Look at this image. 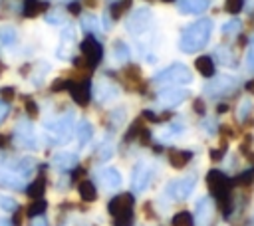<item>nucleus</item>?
<instances>
[{
	"label": "nucleus",
	"instance_id": "obj_1",
	"mask_svg": "<svg viewBox=\"0 0 254 226\" xmlns=\"http://www.w3.org/2000/svg\"><path fill=\"white\" fill-rule=\"evenodd\" d=\"M212 30H214V24L210 18H198L196 22H192L190 26H187L181 32L179 50L185 54H194V52L202 50L210 42Z\"/></svg>",
	"mask_w": 254,
	"mask_h": 226
},
{
	"label": "nucleus",
	"instance_id": "obj_2",
	"mask_svg": "<svg viewBox=\"0 0 254 226\" xmlns=\"http://www.w3.org/2000/svg\"><path fill=\"white\" fill-rule=\"evenodd\" d=\"M34 172V161L28 157L20 159H2L0 161V184L8 188L22 190L24 180Z\"/></svg>",
	"mask_w": 254,
	"mask_h": 226
},
{
	"label": "nucleus",
	"instance_id": "obj_3",
	"mask_svg": "<svg viewBox=\"0 0 254 226\" xmlns=\"http://www.w3.org/2000/svg\"><path fill=\"white\" fill-rule=\"evenodd\" d=\"M192 81V71L185 63H171L165 69L157 71L151 79L155 85H165V87H177V85H189Z\"/></svg>",
	"mask_w": 254,
	"mask_h": 226
},
{
	"label": "nucleus",
	"instance_id": "obj_4",
	"mask_svg": "<svg viewBox=\"0 0 254 226\" xmlns=\"http://www.w3.org/2000/svg\"><path fill=\"white\" fill-rule=\"evenodd\" d=\"M109 212L115 218L117 226H131V222H133V198L129 194L113 198L109 204Z\"/></svg>",
	"mask_w": 254,
	"mask_h": 226
},
{
	"label": "nucleus",
	"instance_id": "obj_5",
	"mask_svg": "<svg viewBox=\"0 0 254 226\" xmlns=\"http://www.w3.org/2000/svg\"><path fill=\"white\" fill-rule=\"evenodd\" d=\"M151 10L147 8V6H141V8H137L135 12H131V16L127 18V22H125V28H127V32L129 34H133V36H141V34H145L147 30H149V26H151Z\"/></svg>",
	"mask_w": 254,
	"mask_h": 226
},
{
	"label": "nucleus",
	"instance_id": "obj_6",
	"mask_svg": "<svg viewBox=\"0 0 254 226\" xmlns=\"http://www.w3.org/2000/svg\"><path fill=\"white\" fill-rule=\"evenodd\" d=\"M194 184H196V178L194 176H181V178L171 180L165 186V194L171 196L173 200H185L194 190Z\"/></svg>",
	"mask_w": 254,
	"mask_h": 226
},
{
	"label": "nucleus",
	"instance_id": "obj_7",
	"mask_svg": "<svg viewBox=\"0 0 254 226\" xmlns=\"http://www.w3.org/2000/svg\"><path fill=\"white\" fill-rule=\"evenodd\" d=\"M14 141L24 147V149H36L38 143H36V133H34V127L28 119H20L16 129H14Z\"/></svg>",
	"mask_w": 254,
	"mask_h": 226
},
{
	"label": "nucleus",
	"instance_id": "obj_8",
	"mask_svg": "<svg viewBox=\"0 0 254 226\" xmlns=\"http://www.w3.org/2000/svg\"><path fill=\"white\" fill-rule=\"evenodd\" d=\"M151 180V167L145 161H139L133 167V174H131V188L133 192H143L149 186Z\"/></svg>",
	"mask_w": 254,
	"mask_h": 226
},
{
	"label": "nucleus",
	"instance_id": "obj_9",
	"mask_svg": "<svg viewBox=\"0 0 254 226\" xmlns=\"http://www.w3.org/2000/svg\"><path fill=\"white\" fill-rule=\"evenodd\" d=\"M187 97H189V91H187V89H181V87H165V89L159 91L157 101H159V105H163V107H177V105L183 103Z\"/></svg>",
	"mask_w": 254,
	"mask_h": 226
},
{
	"label": "nucleus",
	"instance_id": "obj_10",
	"mask_svg": "<svg viewBox=\"0 0 254 226\" xmlns=\"http://www.w3.org/2000/svg\"><path fill=\"white\" fill-rule=\"evenodd\" d=\"M238 85V79L232 75H222V77H214L212 81H208L204 85V91L208 95H222V93H230L234 87Z\"/></svg>",
	"mask_w": 254,
	"mask_h": 226
},
{
	"label": "nucleus",
	"instance_id": "obj_11",
	"mask_svg": "<svg viewBox=\"0 0 254 226\" xmlns=\"http://www.w3.org/2000/svg\"><path fill=\"white\" fill-rule=\"evenodd\" d=\"M81 52H83V56L87 57V61H89L91 67L97 65L99 59H101V56H103V48H101V44H99L93 36H87V38L83 40V44H81Z\"/></svg>",
	"mask_w": 254,
	"mask_h": 226
},
{
	"label": "nucleus",
	"instance_id": "obj_12",
	"mask_svg": "<svg viewBox=\"0 0 254 226\" xmlns=\"http://www.w3.org/2000/svg\"><path fill=\"white\" fill-rule=\"evenodd\" d=\"M210 216H212V202H210V198L208 196L198 198V202L194 206V224L196 226H208Z\"/></svg>",
	"mask_w": 254,
	"mask_h": 226
},
{
	"label": "nucleus",
	"instance_id": "obj_13",
	"mask_svg": "<svg viewBox=\"0 0 254 226\" xmlns=\"http://www.w3.org/2000/svg\"><path fill=\"white\" fill-rule=\"evenodd\" d=\"M99 180H101V184H103L105 188H121V184H123L121 172H119L117 169H113V167L101 169V170H99Z\"/></svg>",
	"mask_w": 254,
	"mask_h": 226
},
{
	"label": "nucleus",
	"instance_id": "obj_14",
	"mask_svg": "<svg viewBox=\"0 0 254 226\" xmlns=\"http://www.w3.org/2000/svg\"><path fill=\"white\" fill-rule=\"evenodd\" d=\"M73 38H75V34H73V28H71V26H65V28L62 30V34H60V48H58V52H56V56H58V57H62V59L69 57L65 50H71Z\"/></svg>",
	"mask_w": 254,
	"mask_h": 226
},
{
	"label": "nucleus",
	"instance_id": "obj_15",
	"mask_svg": "<svg viewBox=\"0 0 254 226\" xmlns=\"http://www.w3.org/2000/svg\"><path fill=\"white\" fill-rule=\"evenodd\" d=\"M210 0H179V10L183 14H202Z\"/></svg>",
	"mask_w": 254,
	"mask_h": 226
},
{
	"label": "nucleus",
	"instance_id": "obj_16",
	"mask_svg": "<svg viewBox=\"0 0 254 226\" xmlns=\"http://www.w3.org/2000/svg\"><path fill=\"white\" fill-rule=\"evenodd\" d=\"M95 93H97V99L101 103H107V101H113L117 95H119V87L109 83V81H101L97 87H95Z\"/></svg>",
	"mask_w": 254,
	"mask_h": 226
},
{
	"label": "nucleus",
	"instance_id": "obj_17",
	"mask_svg": "<svg viewBox=\"0 0 254 226\" xmlns=\"http://www.w3.org/2000/svg\"><path fill=\"white\" fill-rule=\"evenodd\" d=\"M52 163H54V167H58V169H71V167H75V163H77V155H75V153H69V151H60V153L54 155Z\"/></svg>",
	"mask_w": 254,
	"mask_h": 226
},
{
	"label": "nucleus",
	"instance_id": "obj_18",
	"mask_svg": "<svg viewBox=\"0 0 254 226\" xmlns=\"http://www.w3.org/2000/svg\"><path fill=\"white\" fill-rule=\"evenodd\" d=\"M75 133H77V143H79V147H85V145L91 141V137H93V125H91L87 119H81L79 125L75 127Z\"/></svg>",
	"mask_w": 254,
	"mask_h": 226
},
{
	"label": "nucleus",
	"instance_id": "obj_19",
	"mask_svg": "<svg viewBox=\"0 0 254 226\" xmlns=\"http://www.w3.org/2000/svg\"><path fill=\"white\" fill-rule=\"evenodd\" d=\"M212 59H214V61H220V63L226 65V67H234V65H236V57H234V54H232V50H230L228 46H218Z\"/></svg>",
	"mask_w": 254,
	"mask_h": 226
},
{
	"label": "nucleus",
	"instance_id": "obj_20",
	"mask_svg": "<svg viewBox=\"0 0 254 226\" xmlns=\"http://www.w3.org/2000/svg\"><path fill=\"white\" fill-rule=\"evenodd\" d=\"M69 93H71V99L77 105H85L87 99H89V87H87V83H71L69 85Z\"/></svg>",
	"mask_w": 254,
	"mask_h": 226
},
{
	"label": "nucleus",
	"instance_id": "obj_21",
	"mask_svg": "<svg viewBox=\"0 0 254 226\" xmlns=\"http://www.w3.org/2000/svg\"><path fill=\"white\" fill-rule=\"evenodd\" d=\"M194 65H196V69H198L200 75H204V77H208V79L214 75V59H212L210 56H202V57H198Z\"/></svg>",
	"mask_w": 254,
	"mask_h": 226
},
{
	"label": "nucleus",
	"instance_id": "obj_22",
	"mask_svg": "<svg viewBox=\"0 0 254 226\" xmlns=\"http://www.w3.org/2000/svg\"><path fill=\"white\" fill-rule=\"evenodd\" d=\"M190 159H192V153L190 151H171V155H169V163L175 169H183Z\"/></svg>",
	"mask_w": 254,
	"mask_h": 226
},
{
	"label": "nucleus",
	"instance_id": "obj_23",
	"mask_svg": "<svg viewBox=\"0 0 254 226\" xmlns=\"http://www.w3.org/2000/svg\"><path fill=\"white\" fill-rule=\"evenodd\" d=\"M16 40H18V34H16V30H14L12 26H4V28H0V46L10 48V46L16 44Z\"/></svg>",
	"mask_w": 254,
	"mask_h": 226
},
{
	"label": "nucleus",
	"instance_id": "obj_24",
	"mask_svg": "<svg viewBox=\"0 0 254 226\" xmlns=\"http://www.w3.org/2000/svg\"><path fill=\"white\" fill-rule=\"evenodd\" d=\"M79 196H81L83 200H95V198H97V190H95L93 182H89V180L79 182Z\"/></svg>",
	"mask_w": 254,
	"mask_h": 226
},
{
	"label": "nucleus",
	"instance_id": "obj_25",
	"mask_svg": "<svg viewBox=\"0 0 254 226\" xmlns=\"http://www.w3.org/2000/svg\"><path fill=\"white\" fill-rule=\"evenodd\" d=\"M240 28H242V22H240L238 18H232V20L224 22V26H222V34H224V36H236V34L240 32Z\"/></svg>",
	"mask_w": 254,
	"mask_h": 226
},
{
	"label": "nucleus",
	"instance_id": "obj_26",
	"mask_svg": "<svg viewBox=\"0 0 254 226\" xmlns=\"http://www.w3.org/2000/svg\"><path fill=\"white\" fill-rule=\"evenodd\" d=\"M40 10H44V2H40V0H26L24 2V14L30 18L40 14Z\"/></svg>",
	"mask_w": 254,
	"mask_h": 226
},
{
	"label": "nucleus",
	"instance_id": "obj_27",
	"mask_svg": "<svg viewBox=\"0 0 254 226\" xmlns=\"http://www.w3.org/2000/svg\"><path fill=\"white\" fill-rule=\"evenodd\" d=\"M113 56H115V59H119V61H127L129 59V48L123 44V42H115V46H113Z\"/></svg>",
	"mask_w": 254,
	"mask_h": 226
},
{
	"label": "nucleus",
	"instance_id": "obj_28",
	"mask_svg": "<svg viewBox=\"0 0 254 226\" xmlns=\"http://www.w3.org/2000/svg\"><path fill=\"white\" fill-rule=\"evenodd\" d=\"M129 6H131V0H117L115 4H111V16H113V18L121 16Z\"/></svg>",
	"mask_w": 254,
	"mask_h": 226
},
{
	"label": "nucleus",
	"instance_id": "obj_29",
	"mask_svg": "<svg viewBox=\"0 0 254 226\" xmlns=\"http://www.w3.org/2000/svg\"><path fill=\"white\" fill-rule=\"evenodd\" d=\"M250 109H252V99H242L238 105V121H244L250 115Z\"/></svg>",
	"mask_w": 254,
	"mask_h": 226
},
{
	"label": "nucleus",
	"instance_id": "obj_30",
	"mask_svg": "<svg viewBox=\"0 0 254 226\" xmlns=\"http://www.w3.org/2000/svg\"><path fill=\"white\" fill-rule=\"evenodd\" d=\"M173 226H192V218L189 212H179L173 218Z\"/></svg>",
	"mask_w": 254,
	"mask_h": 226
},
{
	"label": "nucleus",
	"instance_id": "obj_31",
	"mask_svg": "<svg viewBox=\"0 0 254 226\" xmlns=\"http://www.w3.org/2000/svg\"><path fill=\"white\" fill-rule=\"evenodd\" d=\"M0 208H2V210H8V212H14V210L18 208V202H16L14 198H10V196L0 194Z\"/></svg>",
	"mask_w": 254,
	"mask_h": 226
},
{
	"label": "nucleus",
	"instance_id": "obj_32",
	"mask_svg": "<svg viewBox=\"0 0 254 226\" xmlns=\"http://www.w3.org/2000/svg\"><path fill=\"white\" fill-rule=\"evenodd\" d=\"M244 8V0H226V10L230 14H238Z\"/></svg>",
	"mask_w": 254,
	"mask_h": 226
},
{
	"label": "nucleus",
	"instance_id": "obj_33",
	"mask_svg": "<svg viewBox=\"0 0 254 226\" xmlns=\"http://www.w3.org/2000/svg\"><path fill=\"white\" fill-rule=\"evenodd\" d=\"M81 26L85 28V30H97V26H95V18H91V16H87V18H83L81 20Z\"/></svg>",
	"mask_w": 254,
	"mask_h": 226
},
{
	"label": "nucleus",
	"instance_id": "obj_34",
	"mask_svg": "<svg viewBox=\"0 0 254 226\" xmlns=\"http://www.w3.org/2000/svg\"><path fill=\"white\" fill-rule=\"evenodd\" d=\"M8 113H10V107H8V103H4V101H0V123L8 117Z\"/></svg>",
	"mask_w": 254,
	"mask_h": 226
},
{
	"label": "nucleus",
	"instance_id": "obj_35",
	"mask_svg": "<svg viewBox=\"0 0 254 226\" xmlns=\"http://www.w3.org/2000/svg\"><path fill=\"white\" fill-rule=\"evenodd\" d=\"M248 61H250V67H254V38H252L250 48H248Z\"/></svg>",
	"mask_w": 254,
	"mask_h": 226
},
{
	"label": "nucleus",
	"instance_id": "obj_36",
	"mask_svg": "<svg viewBox=\"0 0 254 226\" xmlns=\"http://www.w3.org/2000/svg\"><path fill=\"white\" fill-rule=\"evenodd\" d=\"M44 206H46V202H36V206H34V208H30V214H32V216H36L38 212H42V210H44Z\"/></svg>",
	"mask_w": 254,
	"mask_h": 226
},
{
	"label": "nucleus",
	"instance_id": "obj_37",
	"mask_svg": "<svg viewBox=\"0 0 254 226\" xmlns=\"http://www.w3.org/2000/svg\"><path fill=\"white\" fill-rule=\"evenodd\" d=\"M32 226H48V224H46V220H44V218H40V216H38V218H34Z\"/></svg>",
	"mask_w": 254,
	"mask_h": 226
},
{
	"label": "nucleus",
	"instance_id": "obj_38",
	"mask_svg": "<svg viewBox=\"0 0 254 226\" xmlns=\"http://www.w3.org/2000/svg\"><path fill=\"white\" fill-rule=\"evenodd\" d=\"M69 12L77 14V12H79V4H77V2H71V4H69Z\"/></svg>",
	"mask_w": 254,
	"mask_h": 226
},
{
	"label": "nucleus",
	"instance_id": "obj_39",
	"mask_svg": "<svg viewBox=\"0 0 254 226\" xmlns=\"http://www.w3.org/2000/svg\"><path fill=\"white\" fill-rule=\"evenodd\" d=\"M0 226H12V224H10V220H6V218H0Z\"/></svg>",
	"mask_w": 254,
	"mask_h": 226
},
{
	"label": "nucleus",
	"instance_id": "obj_40",
	"mask_svg": "<svg viewBox=\"0 0 254 226\" xmlns=\"http://www.w3.org/2000/svg\"><path fill=\"white\" fill-rule=\"evenodd\" d=\"M163 2H175V0H163Z\"/></svg>",
	"mask_w": 254,
	"mask_h": 226
}]
</instances>
